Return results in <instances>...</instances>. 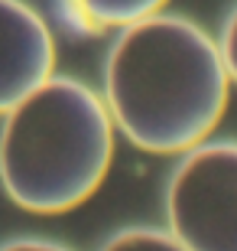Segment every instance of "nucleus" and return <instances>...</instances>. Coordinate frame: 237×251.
Returning <instances> with one entry per match:
<instances>
[{
	"label": "nucleus",
	"instance_id": "obj_1",
	"mask_svg": "<svg viewBox=\"0 0 237 251\" xmlns=\"http://www.w3.org/2000/svg\"><path fill=\"white\" fill-rule=\"evenodd\" d=\"M218 43L185 17L156 13L120 29L104 62L110 124L140 150L189 153L228 108Z\"/></svg>",
	"mask_w": 237,
	"mask_h": 251
},
{
	"label": "nucleus",
	"instance_id": "obj_2",
	"mask_svg": "<svg viewBox=\"0 0 237 251\" xmlns=\"http://www.w3.org/2000/svg\"><path fill=\"white\" fill-rule=\"evenodd\" d=\"M114 157L108 104L85 82L52 75L3 114L0 183L20 209L68 212L91 199Z\"/></svg>",
	"mask_w": 237,
	"mask_h": 251
},
{
	"label": "nucleus",
	"instance_id": "obj_3",
	"mask_svg": "<svg viewBox=\"0 0 237 251\" xmlns=\"http://www.w3.org/2000/svg\"><path fill=\"white\" fill-rule=\"evenodd\" d=\"M169 235L185 251H237V144L189 150L166 189Z\"/></svg>",
	"mask_w": 237,
	"mask_h": 251
},
{
	"label": "nucleus",
	"instance_id": "obj_4",
	"mask_svg": "<svg viewBox=\"0 0 237 251\" xmlns=\"http://www.w3.org/2000/svg\"><path fill=\"white\" fill-rule=\"evenodd\" d=\"M52 29L26 0H0V114L52 78Z\"/></svg>",
	"mask_w": 237,
	"mask_h": 251
},
{
	"label": "nucleus",
	"instance_id": "obj_5",
	"mask_svg": "<svg viewBox=\"0 0 237 251\" xmlns=\"http://www.w3.org/2000/svg\"><path fill=\"white\" fill-rule=\"evenodd\" d=\"M68 10L88 29H127L146 17H156L166 0H65Z\"/></svg>",
	"mask_w": 237,
	"mask_h": 251
},
{
	"label": "nucleus",
	"instance_id": "obj_6",
	"mask_svg": "<svg viewBox=\"0 0 237 251\" xmlns=\"http://www.w3.org/2000/svg\"><path fill=\"white\" fill-rule=\"evenodd\" d=\"M101 251H185V248L163 228H124Z\"/></svg>",
	"mask_w": 237,
	"mask_h": 251
},
{
	"label": "nucleus",
	"instance_id": "obj_7",
	"mask_svg": "<svg viewBox=\"0 0 237 251\" xmlns=\"http://www.w3.org/2000/svg\"><path fill=\"white\" fill-rule=\"evenodd\" d=\"M218 52H221V62H224V72H228V78L237 85V10L228 17V23H224V33H221Z\"/></svg>",
	"mask_w": 237,
	"mask_h": 251
},
{
	"label": "nucleus",
	"instance_id": "obj_8",
	"mask_svg": "<svg viewBox=\"0 0 237 251\" xmlns=\"http://www.w3.org/2000/svg\"><path fill=\"white\" fill-rule=\"evenodd\" d=\"M0 251H68V248L55 242H43V238H20V242L3 245Z\"/></svg>",
	"mask_w": 237,
	"mask_h": 251
}]
</instances>
